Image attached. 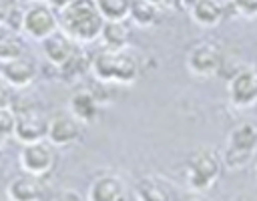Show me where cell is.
Here are the masks:
<instances>
[{
    "label": "cell",
    "mask_w": 257,
    "mask_h": 201,
    "mask_svg": "<svg viewBox=\"0 0 257 201\" xmlns=\"http://www.w3.org/2000/svg\"><path fill=\"white\" fill-rule=\"evenodd\" d=\"M80 137V123L66 113L54 115L48 119V129H46V141L52 147H68L76 143Z\"/></svg>",
    "instance_id": "obj_10"
},
{
    "label": "cell",
    "mask_w": 257,
    "mask_h": 201,
    "mask_svg": "<svg viewBox=\"0 0 257 201\" xmlns=\"http://www.w3.org/2000/svg\"><path fill=\"white\" fill-rule=\"evenodd\" d=\"M68 105H70V115L78 123H92L96 119V115H98V100L86 88L76 90L70 96V103Z\"/></svg>",
    "instance_id": "obj_15"
},
{
    "label": "cell",
    "mask_w": 257,
    "mask_h": 201,
    "mask_svg": "<svg viewBox=\"0 0 257 201\" xmlns=\"http://www.w3.org/2000/svg\"><path fill=\"white\" fill-rule=\"evenodd\" d=\"M128 26L124 24V20L120 22H110L104 20L102 30H100V40L104 42L106 50H124V46L128 44Z\"/></svg>",
    "instance_id": "obj_17"
},
{
    "label": "cell",
    "mask_w": 257,
    "mask_h": 201,
    "mask_svg": "<svg viewBox=\"0 0 257 201\" xmlns=\"http://www.w3.org/2000/svg\"><path fill=\"white\" fill-rule=\"evenodd\" d=\"M191 201H201V199H191Z\"/></svg>",
    "instance_id": "obj_32"
},
{
    "label": "cell",
    "mask_w": 257,
    "mask_h": 201,
    "mask_svg": "<svg viewBox=\"0 0 257 201\" xmlns=\"http://www.w3.org/2000/svg\"><path fill=\"white\" fill-rule=\"evenodd\" d=\"M14 0H0V24H6L10 12L14 10Z\"/></svg>",
    "instance_id": "obj_26"
},
{
    "label": "cell",
    "mask_w": 257,
    "mask_h": 201,
    "mask_svg": "<svg viewBox=\"0 0 257 201\" xmlns=\"http://www.w3.org/2000/svg\"><path fill=\"white\" fill-rule=\"evenodd\" d=\"M8 201H40L42 199V181L34 175L20 173L6 185Z\"/></svg>",
    "instance_id": "obj_12"
},
{
    "label": "cell",
    "mask_w": 257,
    "mask_h": 201,
    "mask_svg": "<svg viewBox=\"0 0 257 201\" xmlns=\"http://www.w3.org/2000/svg\"><path fill=\"white\" fill-rule=\"evenodd\" d=\"M128 16L137 26H153L159 18V6L147 2V0H131Z\"/></svg>",
    "instance_id": "obj_20"
},
{
    "label": "cell",
    "mask_w": 257,
    "mask_h": 201,
    "mask_svg": "<svg viewBox=\"0 0 257 201\" xmlns=\"http://www.w3.org/2000/svg\"><path fill=\"white\" fill-rule=\"evenodd\" d=\"M231 2L241 14H247V16L257 14V0H231Z\"/></svg>",
    "instance_id": "obj_24"
},
{
    "label": "cell",
    "mask_w": 257,
    "mask_h": 201,
    "mask_svg": "<svg viewBox=\"0 0 257 201\" xmlns=\"http://www.w3.org/2000/svg\"><path fill=\"white\" fill-rule=\"evenodd\" d=\"M58 30V16L54 10L42 2H36L24 10L22 16V32L34 40H44Z\"/></svg>",
    "instance_id": "obj_5"
},
{
    "label": "cell",
    "mask_w": 257,
    "mask_h": 201,
    "mask_svg": "<svg viewBox=\"0 0 257 201\" xmlns=\"http://www.w3.org/2000/svg\"><path fill=\"white\" fill-rule=\"evenodd\" d=\"M253 72H255V74H257V62H255V70H253Z\"/></svg>",
    "instance_id": "obj_31"
},
{
    "label": "cell",
    "mask_w": 257,
    "mask_h": 201,
    "mask_svg": "<svg viewBox=\"0 0 257 201\" xmlns=\"http://www.w3.org/2000/svg\"><path fill=\"white\" fill-rule=\"evenodd\" d=\"M102 16L98 14L94 0H74L58 14V28L72 42H92L100 36Z\"/></svg>",
    "instance_id": "obj_1"
},
{
    "label": "cell",
    "mask_w": 257,
    "mask_h": 201,
    "mask_svg": "<svg viewBox=\"0 0 257 201\" xmlns=\"http://www.w3.org/2000/svg\"><path fill=\"white\" fill-rule=\"evenodd\" d=\"M12 100H14L12 88L6 84V80L0 78V109H12Z\"/></svg>",
    "instance_id": "obj_25"
},
{
    "label": "cell",
    "mask_w": 257,
    "mask_h": 201,
    "mask_svg": "<svg viewBox=\"0 0 257 201\" xmlns=\"http://www.w3.org/2000/svg\"><path fill=\"white\" fill-rule=\"evenodd\" d=\"M221 171H223L221 159L209 149H199L187 159L185 181L195 191H207L219 181Z\"/></svg>",
    "instance_id": "obj_3"
},
{
    "label": "cell",
    "mask_w": 257,
    "mask_h": 201,
    "mask_svg": "<svg viewBox=\"0 0 257 201\" xmlns=\"http://www.w3.org/2000/svg\"><path fill=\"white\" fill-rule=\"evenodd\" d=\"M16 115V125H14V137L22 145H32L40 143L46 139V129H48V119L38 111L36 107H26L22 111H14Z\"/></svg>",
    "instance_id": "obj_8"
},
{
    "label": "cell",
    "mask_w": 257,
    "mask_h": 201,
    "mask_svg": "<svg viewBox=\"0 0 257 201\" xmlns=\"http://www.w3.org/2000/svg\"><path fill=\"white\" fill-rule=\"evenodd\" d=\"M88 201H128V193L118 177L102 175L92 181L88 189Z\"/></svg>",
    "instance_id": "obj_13"
},
{
    "label": "cell",
    "mask_w": 257,
    "mask_h": 201,
    "mask_svg": "<svg viewBox=\"0 0 257 201\" xmlns=\"http://www.w3.org/2000/svg\"><path fill=\"white\" fill-rule=\"evenodd\" d=\"M76 50V44L60 30H56L54 34H50L48 38L42 40V52L46 56V60L50 64H54L56 68H60Z\"/></svg>",
    "instance_id": "obj_14"
},
{
    "label": "cell",
    "mask_w": 257,
    "mask_h": 201,
    "mask_svg": "<svg viewBox=\"0 0 257 201\" xmlns=\"http://www.w3.org/2000/svg\"><path fill=\"white\" fill-rule=\"evenodd\" d=\"M52 201H82V197H80L76 191H62V193H58Z\"/></svg>",
    "instance_id": "obj_27"
},
{
    "label": "cell",
    "mask_w": 257,
    "mask_h": 201,
    "mask_svg": "<svg viewBox=\"0 0 257 201\" xmlns=\"http://www.w3.org/2000/svg\"><path fill=\"white\" fill-rule=\"evenodd\" d=\"M147 2H151V4H155V6H161V4H165L167 0H147Z\"/></svg>",
    "instance_id": "obj_29"
},
{
    "label": "cell",
    "mask_w": 257,
    "mask_h": 201,
    "mask_svg": "<svg viewBox=\"0 0 257 201\" xmlns=\"http://www.w3.org/2000/svg\"><path fill=\"white\" fill-rule=\"evenodd\" d=\"M257 151V125L239 123L227 135L225 147V165L231 171L243 169Z\"/></svg>",
    "instance_id": "obj_4"
},
{
    "label": "cell",
    "mask_w": 257,
    "mask_h": 201,
    "mask_svg": "<svg viewBox=\"0 0 257 201\" xmlns=\"http://www.w3.org/2000/svg\"><path fill=\"white\" fill-rule=\"evenodd\" d=\"M135 195L139 201H173L169 187L153 177H143L135 187Z\"/></svg>",
    "instance_id": "obj_18"
},
{
    "label": "cell",
    "mask_w": 257,
    "mask_h": 201,
    "mask_svg": "<svg viewBox=\"0 0 257 201\" xmlns=\"http://www.w3.org/2000/svg\"><path fill=\"white\" fill-rule=\"evenodd\" d=\"M94 6L98 10V14L102 16V20L120 22L128 16L131 0H94Z\"/></svg>",
    "instance_id": "obj_21"
},
{
    "label": "cell",
    "mask_w": 257,
    "mask_h": 201,
    "mask_svg": "<svg viewBox=\"0 0 257 201\" xmlns=\"http://www.w3.org/2000/svg\"><path fill=\"white\" fill-rule=\"evenodd\" d=\"M70 2H74V0H46V6L56 8V10H62V8H66Z\"/></svg>",
    "instance_id": "obj_28"
},
{
    "label": "cell",
    "mask_w": 257,
    "mask_h": 201,
    "mask_svg": "<svg viewBox=\"0 0 257 201\" xmlns=\"http://www.w3.org/2000/svg\"><path fill=\"white\" fill-rule=\"evenodd\" d=\"M26 2H32V4H36V2H40V0H26Z\"/></svg>",
    "instance_id": "obj_30"
},
{
    "label": "cell",
    "mask_w": 257,
    "mask_h": 201,
    "mask_svg": "<svg viewBox=\"0 0 257 201\" xmlns=\"http://www.w3.org/2000/svg\"><path fill=\"white\" fill-rule=\"evenodd\" d=\"M223 52L215 42H199L187 54V68L191 74L209 78L221 70Z\"/></svg>",
    "instance_id": "obj_6"
},
{
    "label": "cell",
    "mask_w": 257,
    "mask_h": 201,
    "mask_svg": "<svg viewBox=\"0 0 257 201\" xmlns=\"http://www.w3.org/2000/svg\"><path fill=\"white\" fill-rule=\"evenodd\" d=\"M90 68L98 80L131 84L139 76V62L124 50H100L90 60Z\"/></svg>",
    "instance_id": "obj_2"
},
{
    "label": "cell",
    "mask_w": 257,
    "mask_h": 201,
    "mask_svg": "<svg viewBox=\"0 0 257 201\" xmlns=\"http://www.w3.org/2000/svg\"><path fill=\"white\" fill-rule=\"evenodd\" d=\"M229 100L237 109H247L257 103V74L249 68L239 70L229 80Z\"/></svg>",
    "instance_id": "obj_9"
},
{
    "label": "cell",
    "mask_w": 257,
    "mask_h": 201,
    "mask_svg": "<svg viewBox=\"0 0 257 201\" xmlns=\"http://www.w3.org/2000/svg\"><path fill=\"white\" fill-rule=\"evenodd\" d=\"M90 66V62L84 58V54L76 48L74 50V54L60 66V70H62V74L66 76V78H76V76H80V74H84V70Z\"/></svg>",
    "instance_id": "obj_22"
},
{
    "label": "cell",
    "mask_w": 257,
    "mask_h": 201,
    "mask_svg": "<svg viewBox=\"0 0 257 201\" xmlns=\"http://www.w3.org/2000/svg\"><path fill=\"white\" fill-rule=\"evenodd\" d=\"M38 74V66L30 56H18L0 66V78L6 80L10 88H24L34 82Z\"/></svg>",
    "instance_id": "obj_11"
},
{
    "label": "cell",
    "mask_w": 257,
    "mask_h": 201,
    "mask_svg": "<svg viewBox=\"0 0 257 201\" xmlns=\"http://www.w3.org/2000/svg\"><path fill=\"white\" fill-rule=\"evenodd\" d=\"M24 54V40L18 32L0 30V62H10Z\"/></svg>",
    "instance_id": "obj_19"
},
{
    "label": "cell",
    "mask_w": 257,
    "mask_h": 201,
    "mask_svg": "<svg viewBox=\"0 0 257 201\" xmlns=\"http://www.w3.org/2000/svg\"><path fill=\"white\" fill-rule=\"evenodd\" d=\"M189 10L199 26H217L223 18V6L217 0H195Z\"/></svg>",
    "instance_id": "obj_16"
},
{
    "label": "cell",
    "mask_w": 257,
    "mask_h": 201,
    "mask_svg": "<svg viewBox=\"0 0 257 201\" xmlns=\"http://www.w3.org/2000/svg\"><path fill=\"white\" fill-rule=\"evenodd\" d=\"M14 125H16V115L12 109H0V141L14 137Z\"/></svg>",
    "instance_id": "obj_23"
},
{
    "label": "cell",
    "mask_w": 257,
    "mask_h": 201,
    "mask_svg": "<svg viewBox=\"0 0 257 201\" xmlns=\"http://www.w3.org/2000/svg\"><path fill=\"white\" fill-rule=\"evenodd\" d=\"M54 151L50 143H32V145H24L20 155H18V163L22 173L34 175L38 179H42L44 175H48L54 169Z\"/></svg>",
    "instance_id": "obj_7"
}]
</instances>
